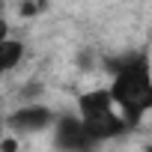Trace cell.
Returning a JSON list of instances; mask_svg holds the SVG:
<instances>
[{
  "label": "cell",
  "instance_id": "cell-11",
  "mask_svg": "<svg viewBox=\"0 0 152 152\" xmlns=\"http://www.w3.org/2000/svg\"><path fill=\"white\" fill-rule=\"evenodd\" d=\"M0 75H3V69H0Z\"/></svg>",
  "mask_w": 152,
  "mask_h": 152
},
{
  "label": "cell",
  "instance_id": "cell-1",
  "mask_svg": "<svg viewBox=\"0 0 152 152\" xmlns=\"http://www.w3.org/2000/svg\"><path fill=\"white\" fill-rule=\"evenodd\" d=\"M116 72V81L110 90V102H116L125 113V125H134L140 113L152 104V84H149V69L146 57H128L122 63H110Z\"/></svg>",
  "mask_w": 152,
  "mask_h": 152
},
{
  "label": "cell",
  "instance_id": "cell-4",
  "mask_svg": "<svg viewBox=\"0 0 152 152\" xmlns=\"http://www.w3.org/2000/svg\"><path fill=\"white\" fill-rule=\"evenodd\" d=\"M51 119H54V113H51L48 107L33 104V107L15 110V113L9 116V128H15V131H39V128H45Z\"/></svg>",
  "mask_w": 152,
  "mask_h": 152
},
{
  "label": "cell",
  "instance_id": "cell-2",
  "mask_svg": "<svg viewBox=\"0 0 152 152\" xmlns=\"http://www.w3.org/2000/svg\"><path fill=\"white\" fill-rule=\"evenodd\" d=\"M81 122H84L87 134L96 143L104 140V137H113V134L125 131V119H119L110 110V93H104V90L81 96Z\"/></svg>",
  "mask_w": 152,
  "mask_h": 152
},
{
  "label": "cell",
  "instance_id": "cell-8",
  "mask_svg": "<svg viewBox=\"0 0 152 152\" xmlns=\"http://www.w3.org/2000/svg\"><path fill=\"white\" fill-rule=\"evenodd\" d=\"M6 36H9V24H6V21H3V18H0V42H3V39H6Z\"/></svg>",
  "mask_w": 152,
  "mask_h": 152
},
{
  "label": "cell",
  "instance_id": "cell-5",
  "mask_svg": "<svg viewBox=\"0 0 152 152\" xmlns=\"http://www.w3.org/2000/svg\"><path fill=\"white\" fill-rule=\"evenodd\" d=\"M21 54H24V45L21 42H12V39H3L0 42V69H15L18 66V60H21Z\"/></svg>",
  "mask_w": 152,
  "mask_h": 152
},
{
  "label": "cell",
  "instance_id": "cell-6",
  "mask_svg": "<svg viewBox=\"0 0 152 152\" xmlns=\"http://www.w3.org/2000/svg\"><path fill=\"white\" fill-rule=\"evenodd\" d=\"M0 152H18V140L15 137H0Z\"/></svg>",
  "mask_w": 152,
  "mask_h": 152
},
{
  "label": "cell",
  "instance_id": "cell-10",
  "mask_svg": "<svg viewBox=\"0 0 152 152\" xmlns=\"http://www.w3.org/2000/svg\"><path fill=\"white\" fill-rule=\"evenodd\" d=\"M0 6H3V0H0Z\"/></svg>",
  "mask_w": 152,
  "mask_h": 152
},
{
  "label": "cell",
  "instance_id": "cell-7",
  "mask_svg": "<svg viewBox=\"0 0 152 152\" xmlns=\"http://www.w3.org/2000/svg\"><path fill=\"white\" fill-rule=\"evenodd\" d=\"M39 6H42V3H36V0H27V3L21 6V15H36V12H39Z\"/></svg>",
  "mask_w": 152,
  "mask_h": 152
},
{
  "label": "cell",
  "instance_id": "cell-9",
  "mask_svg": "<svg viewBox=\"0 0 152 152\" xmlns=\"http://www.w3.org/2000/svg\"><path fill=\"white\" fill-rule=\"evenodd\" d=\"M0 137H3V128H0Z\"/></svg>",
  "mask_w": 152,
  "mask_h": 152
},
{
  "label": "cell",
  "instance_id": "cell-3",
  "mask_svg": "<svg viewBox=\"0 0 152 152\" xmlns=\"http://www.w3.org/2000/svg\"><path fill=\"white\" fill-rule=\"evenodd\" d=\"M57 146L63 152H90L96 146V140L87 134V128L78 116H63L57 125Z\"/></svg>",
  "mask_w": 152,
  "mask_h": 152
}]
</instances>
